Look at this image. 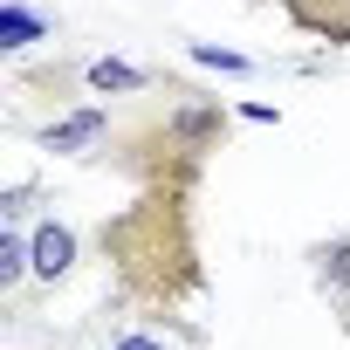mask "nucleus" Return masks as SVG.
<instances>
[{
    "instance_id": "7ed1b4c3",
    "label": "nucleus",
    "mask_w": 350,
    "mask_h": 350,
    "mask_svg": "<svg viewBox=\"0 0 350 350\" xmlns=\"http://www.w3.org/2000/svg\"><path fill=\"white\" fill-rule=\"evenodd\" d=\"M28 247H35V282H62L69 268H76V227H62V220H42V227H28Z\"/></svg>"
},
{
    "instance_id": "423d86ee",
    "label": "nucleus",
    "mask_w": 350,
    "mask_h": 350,
    "mask_svg": "<svg viewBox=\"0 0 350 350\" xmlns=\"http://www.w3.org/2000/svg\"><path fill=\"white\" fill-rule=\"evenodd\" d=\"M28 275H35V247H28V234H21V227H8V234H0V295L21 288Z\"/></svg>"
},
{
    "instance_id": "6e6552de",
    "label": "nucleus",
    "mask_w": 350,
    "mask_h": 350,
    "mask_svg": "<svg viewBox=\"0 0 350 350\" xmlns=\"http://www.w3.org/2000/svg\"><path fill=\"white\" fill-rule=\"evenodd\" d=\"M0 35H8V49H28V42L42 35V21L21 8V0H8V14H0Z\"/></svg>"
},
{
    "instance_id": "39448f33",
    "label": "nucleus",
    "mask_w": 350,
    "mask_h": 350,
    "mask_svg": "<svg viewBox=\"0 0 350 350\" xmlns=\"http://www.w3.org/2000/svg\"><path fill=\"white\" fill-rule=\"evenodd\" d=\"M309 261H316V282L336 295V316H350V234H336V241L309 247Z\"/></svg>"
},
{
    "instance_id": "f257e3e1",
    "label": "nucleus",
    "mask_w": 350,
    "mask_h": 350,
    "mask_svg": "<svg viewBox=\"0 0 350 350\" xmlns=\"http://www.w3.org/2000/svg\"><path fill=\"white\" fill-rule=\"evenodd\" d=\"M227 137V110L213 96H179L165 117H144L103 144V158L131 179V206H117L96 227V247L117 275V295L144 316H172L186 295L206 288L200 234H193V200H200V172Z\"/></svg>"
},
{
    "instance_id": "0eeeda50",
    "label": "nucleus",
    "mask_w": 350,
    "mask_h": 350,
    "mask_svg": "<svg viewBox=\"0 0 350 350\" xmlns=\"http://www.w3.org/2000/svg\"><path fill=\"white\" fill-rule=\"evenodd\" d=\"M90 90H151V76L131 62H90Z\"/></svg>"
},
{
    "instance_id": "1a4fd4ad",
    "label": "nucleus",
    "mask_w": 350,
    "mask_h": 350,
    "mask_svg": "<svg viewBox=\"0 0 350 350\" xmlns=\"http://www.w3.org/2000/svg\"><path fill=\"white\" fill-rule=\"evenodd\" d=\"M193 62H206V69H220V76H247V55H234V49H206V42H193Z\"/></svg>"
},
{
    "instance_id": "9d476101",
    "label": "nucleus",
    "mask_w": 350,
    "mask_h": 350,
    "mask_svg": "<svg viewBox=\"0 0 350 350\" xmlns=\"http://www.w3.org/2000/svg\"><path fill=\"white\" fill-rule=\"evenodd\" d=\"M110 350H172V343L151 336V329H124V336H110Z\"/></svg>"
},
{
    "instance_id": "20e7f679",
    "label": "nucleus",
    "mask_w": 350,
    "mask_h": 350,
    "mask_svg": "<svg viewBox=\"0 0 350 350\" xmlns=\"http://www.w3.org/2000/svg\"><path fill=\"white\" fill-rule=\"evenodd\" d=\"M103 137H110V110H96V103L42 131V144L49 151H69V158H90V144H103Z\"/></svg>"
},
{
    "instance_id": "f03ea898",
    "label": "nucleus",
    "mask_w": 350,
    "mask_h": 350,
    "mask_svg": "<svg viewBox=\"0 0 350 350\" xmlns=\"http://www.w3.org/2000/svg\"><path fill=\"white\" fill-rule=\"evenodd\" d=\"M275 8L295 21V35L329 42V49H350V0H275Z\"/></svg>"
}]
</instances>
